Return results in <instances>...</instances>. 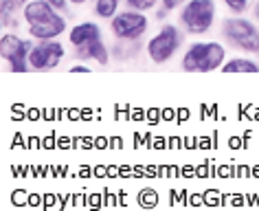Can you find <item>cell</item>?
I'll list each match as a JSON object with an SVG mask.
<instances>
[{
  "label": "cell",
  "instance_id": "d6986e66",
  "mask_svg": "<svg viewBox=\"0 0 259 211\" xmlns=\"http://www.w3.org/2000/svg\"><path fill=\"white\" fill-rule=\"evenodd\" d=\"M257 18H259V3H257Z\"/></svg>",
  "mask_w": 259,
  "mask_h": 211
},
{
  "label": "cell",
  "instance_id": "e0dca14e",
  "mask_svg": "<svg viewBox=\"0 0 259 211\" xmlns=\"http://www.w3.org/2000/svg\"><path fill=\"white\" fill-rule=\"evenodd\" d=\"M70 73H90V68H86V66H75Z\"/></svg>",
  "mask_w": 259,
  "mask_h": 211
},
{
  "label": "cell",
  "instance_id": "5bb4252c",
  "mask_svg": "<svg viewBox=\"0 0 259 211\" xmlns=\"http://www.w3.org/2000/svg\"><path fill=\"white\" fill-rule=\"evenodd\" d=\"M158 0H127L130 9H137V11H147L152 7H156Z\"/></svg>",
  "mask_w": 259,
  "mask_h": 211
},
{
  "label": "cell",
  "instance_id": "4fadbf2b",
  "mask_svg": "<svg viewBox=\"0 0 259 211\" xmlns=\"http://www.w3.org/2000/svg\"><path fill=\"white\" fill-rule=\"evenodd\" d=\"M229 11H233L235 16H242L246 9H248V0H224Z\"/></svg>",
  "mask_w": 259,
  "mask_h": 211
},
{
  "label": "cell",
  "instance_id": "30bf717a",
  "mask_svg": "<svg viewBox=\"0 0 259 211\" xmlns=\"http://www.w3.org/2000/svg\"><path fill=\"white\" fill-rule=\"evenodd\" d=\"M75 57L81 62L86 60H95L99 64H108V49L103 47V40L99 37V40H93L88 44H83V47H77L75 49Z\"/></svg>",
  "mask_w": 259,
  "mask_h": 211
},
{
  "label": "cell",
  "instance_id": "3957f363",
  "mask_svg": "<svg viewBox=\"0 0 259 211\" xmlns=\"http://www.w3.org/2000/svg\"><path fill=\"white\" fill-rule=\"evenodd\" d=\"M215 20V3L213 0H189L180 9V22L193 35H202L213 27Z\"/></svg>",
  "mask_w": 259,
  "mask_h": 211
},
{
  "label": "cell",
  "instance_id": "8fae6325",
  "mask_svg": "<svg viewBox=\"0 0 259 211\" xmlns=\"http://www.w3.org/2000/svg\"><path fill=\"white\" fill-rule=\"evenodd\" d=\"M222 73H259V64L248 57H233L222 64Z\"/></svg>",
  "mask_w": 259,
  "mask_h": 211
},
{
  "label": "cell",
  "instance_id": "6da1fadb",
  "mask_svg": "<svg viewBox=\"0 0 259 211\" xmlns=\"http://www.w3.org/2000/svg\"><path fill=\"white\" fill-rule=\"evenodd\" d=\"M24 20L29 27V35L40 42L55 40L66 31V20L60 9L47 0H31L24 5Z\"/></svg>",
  "mask_w": 259,
  "mask_h": 211
},
{
  "label": "cell",
  "instance_id": "ba28073f",
  "mask_svg": "<svg viewBox=\"0 0 259 211\" xmlns=\"http://www.w3.org/2000/svg\"><path fill=\"white\" fill-rule=\"evenodd\" d=\"M62 60H64V47L55 40H47V42L35 44L29 53V66L33 70L55 68Z\"/></svg>",
  "mask_w": 259,
  "mask_h": 211
},
{
  "label": "cell",
  "instance_id": "5b68a950",
  "mask_svg": "<svg viewBox=\"0 0 259 211\" xmlns=\"http://www.w3.org/2000/svg\"><path fill=\"white\" fill-rule=\"evenodd\" d=\"M31 49H33L31 40H22L11 33H5L0 37V53H3V60L9 64L11 73H27Z\"/></svg>",
  "mask_w": 259,
  "mask_h": 211
},
{
  "label": "cell",
  "instance_id": "9a60e30c",
  "mask_svg": "<svg viewBox=\"0 0 259 211\" xmlns=\"http://www.w3.org/2000/svg\"><path fill=\"white\" fill-rule=\"evenodd\" d=\"M163 5H165V9H174L180 5V0H163Z\"/></svg>",
  "mask_w": 259,
  "mask_h": 211
},
{
  "label": "cell",
  "instance_id": "9c48e42d",
  "mask_svg": "<svg viewBox=\"0 0 259 211\" xmlns=\"http://www.w3.org/2000/svg\"><path fill=\"white\" fill-rule=\"evenodd\" d=\"M101 37V27L97 22H79L77 27L70 29V35H68V40L70 44L77 49V47H83V44H88V42H93V40H99Z\"/></svg>",
  "mask_w": 259,
  "mask_h": 211
},
{
  "label": "cell",
  "instance_id": "2e32d148",
  "mask_svg": "<svg viewBox=\"0 0 259 211\" xmlns=\"http://www.w3.org/2000/svg\"><path fill=\"white\" fill-rule=\"evenodd\" d=\"M47 3H51L53 7H57V9H64L66 7V0H47Z\"/></svg>",
  "mask_w": 259,
  "mask_h": 211
},
{
  "label": "cell",
  "instance_id": "7c38bea8",
  "mask_svg": "<svg viewBox=\"0 0 259 211\" xmlns=\"http://www.w3.org/2000/svg\"><path fill=\"white\" fill-rule=\"evenodd\" d=\"M119 11V0H97L95 5V14L99 18H114Z\"/></svg>",
  "mask_w": 259,
  "mask_h": 211
},
{
  "label": "cell",
  "instance_id": "7a4b0ae2",
  "mask_svg": "<svg viewBox=\"0 0 259 211\" xmlns=\"http://www.w3.org/2000/svg\"><path fill=\"white\" fill-rule=\"evenodd\" d=\"M226 51L220 42H196L187 49L183 57V68L187 73H211L222 68Z\"/></svg>",
  "mask_w": 259,
  "mask_h": 211
},
{
  "label": "cell",
  "instance_id": "52a82bcc",
  "mask_svg": "<svg viewBox=\"0 0 259 211\" xmlns=\"http://www.w3.org/2000/svg\"><path fill=\"white\" fill-rule=\"evenodd\" d=\"M147 18L143 16V11L130 9V11H121V14L114 16L112 20V33L119 37V40H139L141 35L147 31Z\"/></svg>",
  "mask_w": 259,
  "mask_h": 211
},
{
  "label": "cell",
  "instance_id": "8992f818",
  "mask_svg": "<svg viewBox=\"0 0 259 211\" xmlns=\"http://www.w3.org/2000/svg\"><path fill=\"white\" fill-rule=\"evenodd\" d=\"M178 47H180V31L174 27V24H165V27L147 42V55H150L152 62L163 64V62L171 60L174 53L178 51Z\"/></svg>",
  "mask_w": 259,
  "mask_h": 211
},
{
  "label": "cell",
  "instance_id": "277c9868",
  "mask_svg": "<svg viewBox=\"0 0 259 211\" xmlns=\"http://www.w3.org/2000/svg\"><path fill=\"white\" fill-rule=\"evenodd\" d=\"M222 31H224V37L233 47L248 51V53H257L259 51V29L250 20L229 18V20H224Z\"/></svg>",
  "mask_w": 259,
  "mask_h": 211
},
{
  "label": "cell",
  "instance_id": "ac0fdd59",
  "mask_svg": "<svg viewBox=\"0 0 259 211\" xmlns=\"http://www.w3.org/2000/svg\"><path fill=\"white\" fill-rule=\"evenodd\" d=\"M68 3H70V5H77V7H79V5H83L86 0H68Z\"/></svg>",
  "mask_w": 259,
  "mask_h": 211
}]
</instances>
